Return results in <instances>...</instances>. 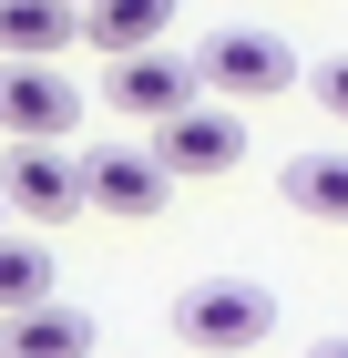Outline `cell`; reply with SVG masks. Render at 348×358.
Instances as JSON below:
<instances>
[{"label": "cell", "mask_w": 348, "mask_h": 358, "mask_svg": "<svg viewBox=\"0 0 348 358\" xmlns=\"http://www.w3.org/2000/svg\"><path fill=\"white\" fill-rule=\"evenodd\" d=\"M174 338H185L195 358H246V348L277 338V297L256 276H205V287L174 297Z\"/></svg>", "instance_id": "6da1fadb"}, {"label": "cell", "mask_w": 348, "mask_h": 358, "mask_svg": "<svg viewBox=\"0 0 348 358\" xmlns=\"http://www.w3.org/2000/svg\"><path fill=\"white\" fill-rule=\"evenodd\" d=\"M287 205L318 225H348V154H287Z\"/></svg>", "instance_id": "8fae6325"}, {"label": "cell", "mask_w": 348, "mask_h": 358, "mask_svg": "<svg viewBox=\"0 0 348 358\" xmlns=\"http://www.w3.org/2000/svg\"><path fill=\"white\" fill-rule=\"evenodd\" d=\"M0 205L31 225H62L72 205H92L82 194V154H52V143H11L0 154Z\"/></svg>", "instance_id": "5b68a950"}, {"label": "cell", "mask_w": 348, "mask_h": 358, "mask_svg": "<svg viewBox=\"0 0 348 358\" xmlns=\"http://www.w3.org/2000/svg\"><path fill=\"white\" fill-rule=\"evenodd\" d=\"M164 21H174V0H92V10H82V41L113 52V62H144L164 41Z\"/></svg>", "instance_id": "9c48e42d"}, {"label": "cell", "mask_w": 348, "mask_h": 358, "mask_svg": "<svg viewBox=\"0 0 348 358\" xmlns=\"http://www.w3.org/2000/svg\"><path fill=\"white\" fill-rule=\"evenodd\" d=\"M307 83H318V103H328V113H338V123H348V52H338V62H318Z\"/></svg>", "instance_id": "4fadbf2b"}, {"label": "cell", "mask_w": 348, "mask_h": 358, "mask_svg": "<svg viewBox=\"0 0 348 358\" xmlns=\"http://www.w3.org/2000/svg\"><path fill=\"white\" fill-rule=\"evenodd\" d=\"M72 10H92V0H72Z\"/></svg>", "instance_id": "9a60e30c"}, {"label": "cell", "mask_w": 348, "mask_h": 358, "mask_svg": "<svg viewBox=\"0 0 348 358\" xmlns=\"http://www.w3.org/2000/svg\"><path fill=\"white\" fill-rule=\"evenodd\" d=\"M195 72H205V92H225V103H267V92H287L297 52L277 41V31H246V21H225V31H205Z\"/></svg>", "instance_id": "7a4b0ae2"}, {"label": "cell", "mask_w": 348, "mask_h": 358, "mask_svg": "<svg viewBox=\"0 0 348 358\" xmlns=\"http://www.w3.org/2000/svg\"><path fill=\"white\" fill-rule=\"evenodd\" d=\"M72 123H82L72 72H52V62H0V134L11 143H62Z\"/></svg>", "instance_id": "3957f363"}, {"label": "cell", "mask_w": 348, "mask_h": 358, "mask_svg": "<svg viewBox=\"0 0 348 358\" xmlns=\"http://www.w3.org/2000/svg\"><path fill=\"white\" fill-rule=\"evenodd\" d=\"M307 358H348V338H318V348H307Z\"/></svg>", "instance_id": "5bb4252c"}, {"label": "cell", "mask_w": 348, "mask_h": 358, "mask_svg": "<svg viewBox=\"0 0 348 358\" xmlns=\"http://www.w3.org/2000/svg\"><path fill=\"white\" fill-rule=\"evenodd\" d=\"M72 41H82L72 0H0V62H52Z\"/></svg>", "instance_id": "ba28073f"}, {"label": "cell", "mask_w": 348, "mask_h": 358, "mask_svg": "<svg viewBox=\"0 0 348 358\" xmlns=\"http://www.w3.org/2000/svg\"><path fill=\"white\" fill-rule=\"evenodd\" d=\"M52 307V246L41 236H0V317Z\"/></svg>", "instance_id": "7c38bea8"}, {"label": "cell", "mask_w": 348, "mask_h": 358, "mask_svg": "<svg viewBox=\"0 0 348 358\" xmlns=\"http://www.w3.org/2000/svg\"><path fill=\"white\" fill-rule=\"evenodd\" d=\"M0 358H92V317L82 307H31V317H0Z\"/></svg>", "instance_id": "30bf717a"}, {"label": "cell", "mask_w": 348, "mask_h": 358, "mask_svg": "<svg viewBox=\"0 0 348 358\" xmlns=\"http://www.w3.org/2000/svg\"><path fill=\"white\" fill-rule=\"evenodd\" d=\"M82 194L103 205V215H154L164 194H174V174L154 164V154H134V143H113V154H82Z\"/></svg>", "instance_id": "52a82bcc"}, {"label": "cell", "mask_w": 348, "mask_h": 358, "mask_svg": "<svg viewBox=\"0 0 348 358\" xmlns=\"http://www.w3.org/2000/svg\"><path fill=\"white\" fill-rule=\"evenodd\" d=\"M103 103L164 134V123H185V113L205 103V72H195V62H174V52H144V62H113V72H103Z\"/></svg>", "instance_id": "277c9868"}, {"label": "cell", "mask_w": 348, "mask_h": 358, "mask_svg": "<svg viewBox=\"0 0 348 358\" xmlns=\"http://www.w3.org/2000/svg\"><path fill=\"white\" fill-rule=\"evenodd\" d=\"M144 154H154L164 174H225V164L246 154V123H236L225 103H195L185 123H164V134L144 143Z\"/></svg>", "instance_id": "8992f818"}]
</instances>
